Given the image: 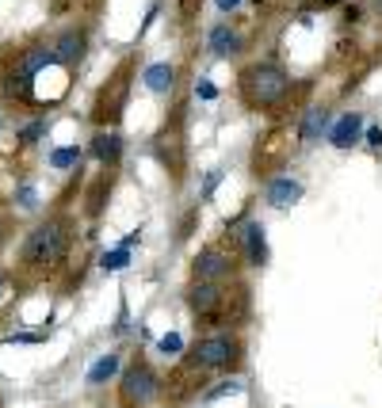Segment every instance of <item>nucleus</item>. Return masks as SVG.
Instances as JSON below:
<instances>
[{
	"label": "nucleus",
	"mask_w": 382,
	"mask_h": 408,
	"mask_svg": "<svg viewBox=\"0 0 382 408\" xmlns=\"http://www.w3.org/2000/svg\"><path fill=\"white\" fill-rule=\"evenodd\" d=\"M69 245H73V221L54 214V218L39 221L23 237V245H19V267L39 271V275L61 267L66 256H69Z\"/></svg>",
	"instance_id": "1"
},
{
	"label": "nucleus",
	"mask_w": 382,
	"mask_h": 408,
	"mask_svg": "<svg viewBox=\"0 0 382 408\" xmlns=\"http://www.w3.org/2000/svg\"><path fill=\"white\" fill-rule=\"evenodd\" d=\"M237 92H241L245 107H252V111H272L275 103L287 99L291 81H287V73H283L275 61H252V65H245L241 76H237Z\"/></svg>",
	"instance_id": "2"
},
{
	"label": "nucleus",
	"mask_w": 382,
	"mask_h": 408,
	"mask_svg": "<svg viewBox=\"0 0 382 408\" xmlns=\"http://www.w3.org/2000/svg\"><path fill=\"white\" fill-rule=\"evenodd\" d=\"M237 298H249V294H245L241 286H230V283H195V278H191V286L183 290L188 309L207 328L230 325V302H237Z\"/></svg>",
	"instance_id": "3"
},
{
	"label": "nucleus",
	"mask_w": 382,
	"mask_h": 408,
	"mask_svg": "<svg viewBox=\"0 0 382 408\" xmlns=\"http://www.w3.org/2000/svg\"><path fill=\"white\" fill-rule=\"evenodd\" d=\"M241 363V340L230 332H210L203 336L195 347L188 351V367L191 370H230Z\"/></svg>",
	"instance_id": "4"
},
{
	"label": "nucleus",
	"mask_w": 382,
	"mask_h": 408,
	"mask_svg": "<svg viewBox=\"0 0 382 408\" xmlns=\"http://www.w3.org/2000/svg\"><path fill=\"white\" fill-rule=\"evenodd\" d=\"M161 397V378L150 363L134 359L119 378V408H150Z\"/></svg>",
	"instance_id": "5"
},
{
	"label": "nucleus",
	"mask_w": 382,
	"mask_h": 408,
	"mask_svg": "<svg viewBox=\"0 0 382 408\" xmlns=\"http://www.w3.org/2000/svg\"><path fill=\"white\" fill-rule=\"evenodd\" d=\"M237 263H241L237 252H230L222 245H207L191 260V278L195 283H233L237 278Z\"/></svg>",
	"instance_id": "6"
},
{
	"label": "nucleus",
	"mask_w": 382,
	"mask_h": 408,
	"mask_svg": "<svg viewBox=\"0 0 382 408\" xmlns=\"http://www.w3.org/2000/svg\"><path fill=\"white\" fill-rule=\"evenodd\" d=\"M126 92H130V84H126V69H119V76L100 92V103H96V123H119V119H123Z\"/></svg>",
	"instance_id": "7"
},
{
	"label": "nucleus",
	"mask_w": 382,
	"mask_h": 408,
	"mask_svg": "<svg viewBox=\"0 0 382 408\" xmlns=\"http://www.w3.org/2000/svg\"><path fill=\"white\" fill-rule=\"evenodd\" d=\"M50 50H54V61H58V65L73 69V65H81L84 50H88V34L77 31V27H69V31H61L58 39H54Z\"/></svg>",
	"instance_id": "8"
},
{
	"label": "nucleus",
	"mask_w": 382,
	"mask_h": 408,
	"mask_svg": "<svg viewBox=\"0 0 382 408\" xmlns=\"http://www.w3.org/2000/svg\"><path fill=\"white\" fill-rule=\"evenodd\" d=\"M88 153L96 156L103 168H115V164L123 161V134H119V130H100L96 138H92Z\"/></svg>",
	"instance_id": "9"
},
{
	"label": "nucleus",
	"mask_w": 382,
	"mask_h": 408,
	"mask_svg": "<svg viewBox=\"0 0 382 408\" xmlns=\"http://www.w3.org/2000/svg\"><path fill=\"white\" fill-rule=\"evenodd\" d=\"M207 46H210L214 57H230V54H241L245 39H241V31H237L233 23H214L210 34H207Z\"/></svg>",
	"instance_id": "10"
},
{
	"label": "nucleus",
	"mask_w": 382,
	"mask_h": 408,
	"mask_svg": "<svg viewBox=\"0 0 382 408\" xmlns=\"http://www.w3.org/2000/svg\"><path fill=\"white\" fill-rule=\"evenodd\" d=\"M359 134H363V114H359V111L341 114V119H336V123L329 126V141H332V149H348V145H356Z\"/></svg>",
	"instance_id": "11"
},
{
	"label": "nucleus",
	"mask_w": 382,
	"mask_h": 408,
	"mask_svg": "<svg viewBox=\"0 0 382 408\" xmlns=\"http://www.w3.org/2000/svg\"><path fill=\"white\" fill-rule=\"evenodd\" d=\"M241 245H245V260H249L252 267H264L268 263V229L260 225V221H249V225L241 229Z\"/></svg>",
	"instance_id": "12"
},
{
	"label": "nucleus",
	"mask_w": 382,
	"mask_h": 408,
	"mask_svg": "<svg viewBox=\"0 0 382 408\" xmlns=\"http://www.w3.org/2000/svg\"><path fill=\"white\" fill-rule=\"evenodd\" d=\"M302 183L291 180V176H275L272 183H268V203L275 206V210H287V206H294L302 198Z\"/></svg>",
	"instance_id": "13"
},
{
	"label": "nucleus",
	"mask_w": 382,
	"mask_h": 408,
	"mask_svg": "<svg viewBox=\"0 0 382 408\" xmlns=\"http://www.w3.org/2000/svg\"><path fill=\"white\" fill-rule=\"evenodd\" d=\"M123 370V355H115V351H108V355H100V359L88 367V374H84V382L92 385V389H100V385H108L111 378Z\"/></svg>",
	"instance_id": "14"
},
{
	"label": "nucleus",
	"mask_w": 382,
	"mask_h": 408,
	"mask_svg": "<svg viewBox=\"0 0 382 408\" xmlns=\"http://www.w3.org/2000/svg\"><path fill=\"white\" fill-rule=\"evenodd\" d=\"M141 84H145L153 96H165V92H172V84H176V69L168 65V61H157V65H150L145 73H141Z\"/></svg>",
	"instance_id": "15"
},
{
	"label": "nucleus",
	"mask_w": 382,
	"mask_h": 408,
	"mask_svg": "<svg viewBox=\"0 0 382 408\" xmlns=\"http://www.w3.org/2000/svg\"><path fill=\"white\" fill-rule=\"evenodd\" d=\"M329 126H332V119H329L325 107L306 111V114H302V141H317L321 134H329Z\"/></svg>",
	"instance_id": "16"
},
{
	"label": "nucleus",
	"mask_w": 382,
	"mask_h": 408,
	"mask_svg": "<svg viewBox=\"0 0 382 408\" xmlns=\"http://www.w3.org/2000/svg\"><path fill=\"white\" fill-rule=\"evenodd\" d=\"M46 130H50V123H46V119H31V123H23V126H19L16 141L27 149V145H34L39 138H46Z\"/></svg>",
	"instance_id": "17"
},
{
	"label": "nucleus",
	"mask_w": 382,
	"mask_h": 408,
	"mask_svg": "<svg viewBox=\"0 0 382 408\" xmlns=\"http://www.w3.org/2000/svg\"><path fill=\"white\" fill-rule=\"evenodd\" d=\"M46 161H50V168H73V164H81V145H61Z\"/></svg>",
	"instance_id": "18"
},
{
	"label": "nucleus",
	"mask_w": 382,
	"mask_h": 408,
	"mask_svg": "<svg viewBox=\"0 0 382 408\" xmlns=\"http://www.w3.org/2000/svg\"><path fill=\"white\" fill-rule=\"evenodd\" d=\"M100 267L103 271H123L130 267V248H111V252L100 256Z\"/></svg>",
	"instance_id": "19"
},
{
	"label": "nucleus",
	"mask_w": 382,
	"mask_h": 408,
	"mask_svg": "<svg viewBox=\"0 0 382 408\" xmlns=\"http://www.w3.org/2000/svg\"><path fill=\"white\" fill-rule=\"evenodd\" d=\"M12 302H16V278H12L8 271L0 267V313L8 309Z\"/></svg>",
	"instance_id": "20"
},
{
	"label": "nucleus",
	"mask_w": 382,
	"mask_h": 408,
	"mask_svg": "<svg viewBox=\"0 0 382 408\" xmlns=\"http://www.w3.org/2000/svg\"><path fill=\"white\" fill-rule=\"evenodd\" d=\"M16 206H23V210H39V191H34L31 183H19L16 187Z\"/></svg>",
	"instance_id": "21"
},
{
	"label": "nucleus",
	"mask_w": 382,
	"mask_h": 408,
	"mask_svg": "<svg viewBox=\"0 0 382 408\" xmlns=\"http://www.w3.org/2000/svg\"><path fill=\"white\" fill-rule=\"evenodd\" d=\"M157 347H161L165 355H180V351H183V340H180L176 332H168V336H161V340H157Z\"/></svg>",
	"instance_id": "22"
},
{
	"label": "nucleus",
	"mask_w": 382,
	"mask_h": 408,
	"mask_svg": "<svg viewBox=\"0 0 382 408\" xmlns=\"http://www.w3.org/2000/svg\"><path fill=\"white\" fill-rule=\"evenodd\" d=\"M225 393H241V382H237V378H233V382H218L203 400H218V397H225Z\"/></svg>",
	"instance_id": "23"
},
{
	"label": "nucleus",
	"mask_w": 382,
	"mask_h": 408,
	"mask_svg": "<svg viewBox=\"0 0 382 408\" xmlns=\"http://www.w3.org/2000/svg\"><path fill=\"white\" fill-rule=\"evenodd\" d=\"M39 340H46V332H12L8 336V343H39Z\"/></svg>",
	"instance_id": "24"
},
{
	"label": "nucleus",
	"mask_w": 382,
	"mask_h": 408,
	"mask_svg": "<svg viewBox=\"0 0 382 408\" xmlns=\"http://www.w3.org/2000/svg\"><path fill=\"white\" fill-rule=\"evenodd\" d=\"M195 96H199V99H218V88L207 81V76H203V81L195 84Z\"/></svg>",
	"instance_id": "25"
},
{
	"label": "nucleus",
	"mask_w": 382,
	"mask_h": 408,
	"mask_svg": "<svg viewBox=\"0 0 382 408\" xmlns=\"http://www.w3.org/2000/svg\"><path fill=\"white\" fill-rule=\"evenodd\" d=\"M367 145H371L374 153H382V126H367Z\"/></svg>",
	"instance_id": "26"
},
{
	"label": "nucleus",
	"mask_w": 382,
	"mask_h": 408,
	"mask_svg": "<svg viewBox=\"0 0 382 408\" xmlns=\"http://www.w3.org/2000/svg\"><path fill=\"white\" fill-rule=\"evenodd\" d=\"M218 180H222V172H207V180H203V198H210V191H214L218 187Z\"/></svg>",
	"instance_id": "27"
},
{
	"label": "nucleus",
	"mask_w": 382,
	"mask_h": 408,
	"mask_svg": "<svg viewBox=\"0 0 382 408\" xmlns=\"http://www.w3.org/2000/svg\"><path fill=\"white\" fill-rule=\"evenodd\" d=\"M134 245H138V233H126V237H123V245H119V248H134Z\"/></svg>",
	"instance_id": "28"
},
{
	"label": "nucleus",
	"mask_w": 382,
	"mask_h": 408,
	"mask_svg": "<svg viewBox=\"0 0 382 408\" xmlns=\"http://www.w3.org/2000/svg\"><path fill=\"white\" fill-rule=\"evenodd\" d=\"M237 4H241V0H218V8H222V12H230V8H237Z\"/></svg>",
	"instance_id": "29"
},
{
	"label": "nucleus",
	"mask_w": 382,
	"mask_h": 408,
	"mask_svg": "<svg viewBox=\"0 0 382 408\" xmlns=\"http://www.w3.org/2000/svg\"><path fill=\"white\" fill-rule=\"evenodd\" d=\"M317 4H321V8H332V4H341V0H317Z\"/></svg>",
	"instance_id": "30"
},
{
	"label": "nucleus",
	"mask_w": 382,
	"mask_h": 408,
	"mask_svg": "<svg viewBox=\"0 0 382 408\" xmlns=\"http://www.w3.org/2000/svg\"><path fill=\"white\" fill-rule=\"evenodd\" d=\"M374 4H379V12H382V0H374Z\"/></svg>",
	"instance_id": "31"
}]
</instances>
